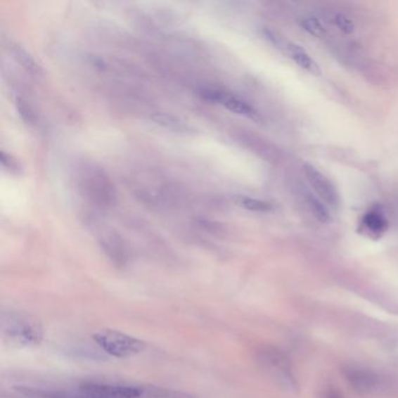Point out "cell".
I'll use <instances>...</instances> for the list:
<instances>
[{
  "instance_id": "cell-1",
  "label": "cell",
  "mask_w": 398,
  "mask_h": 398,
  "mask_svg": "<svg viewBox=\"0 0 398 398\" xmlns=\"http://www.w3.org/2000/svg\"><path fill=\"white\" fill-rule=\"evenodd\" d=\"M21 394L31 398H143L141 385L86 382L72 389H42L24 387Z\"/></svg>"
},
{
  "instance_id": "cell-2",
  "label": "cell",
  "mask_w": 398,
  "mask_h": 398,
  "mask_svg": "<svg viewBox=\"0 0 398 398\" xmlns=\"http://www.w3.org/2000/svg\"><path fill=\"white\" fill-rule=\"evenodd\" d=\"M0 330L4 342L15 348H32L44 340L45 330L37 316L19 311L1 313Z\"/></svg>"
},
{
  "instance_id": "cell-3",
  "label": "cell",
  "mask_w": 398,
  "mask_h": 398,
  "mask_svg": "<svg viewBox=\"0 0 398 398\" xmlns=\"http://www.w3.org/2000/svg\"><path fill=\"white\" fill-rule=\"evenodd\" d=\"M94 342L102 352L116 359H127L143 353L146 343L120 330L103 328L93 334Z\"/></svg>"
},
{
  "instance_id": "cell-4",
  "label": "cell",
  "mask_w": 398,
  "mask_h": 398,
  "mask_svg": "<svg viewBox=\"0 0 398 398\" xmlns=\"http://www.w3.org/2000/svg\"><path fill=\"white\" fill-rule=\"evenodd\" d=\"M257 361L267 374L282 388L295 390V378L288 357L275 347L265 346L257 352Z\"/></svg>"
},
{
  "instance_id": "cell-5",
  "label": "cell",
  "mask_w": 398,
  "mask_h": 398,
  "mask_svg": "<svg viewBox=\"0 0 398 398\" xmlns=\"http://www.w3.org/2000/svg\"><path fill=\"white\" fill-rule=\"evenodd\" d=\"M114 186L103 172L97 169H86L81 176V188L93 203L107 205L114 196Z\"/></svg>"
},
{
  "instance_id": "cell-6",
  "label": "cell",
  "mask_w": 398,
  "mask_h": 398,
  "mask_svg": "<svg viewBox=\"0 0 398 398\" xmlns=\"http://www.w3.org/2000/svg\"><path fill=\"white\" fill-rule=\"evenodd\" d=\"M302 172L320 200L328 206L338 208L340 205V195L330 179L311 164H304Z\"/></svg>"
},
{
  "instance_id": "cell-7",
  "label": "cell",
  "mask_w": 398,
  "mask_h": 398,
  "mask_svg": "<svg viewBox=\"0 0 398 398\" xmlns=\"http://www.w3.org/2000/svg\"><path fill=\"white\" fill-rule=\"evenodd\" d=\"M201 95L206 100L220 103L221 105L227 108L228 110L231 111V113L242 115V116L248 117L250 120H261V117L258 115L257 111L255 110L250 104L242 100L240 97L236 96V95L224 93V91H221V90H205Z\"/></svg>"
},
{
  "instance_id": "cell-8",
  "label": "cell",
  "mask_w": 398,
  "mask_h": 398,
  "mask_svg": "<svg viewBox=\"0 0 398 398\" xmlns=\"http://www.w3.org/2000/svg\"><path fill=\"white\" fill-rule=\"evenodd\" d=\"M345 376L353 389L359 392H371L376 389L378 385V378L371 371L362 368H347Z\"/></svg>"
},
{
  "instance_id": "cell-9",
  "label": "cell",
  "mask_w": 398,
  "mask_h": 398,
  "mask_svg": "<svg viewBox=\"0 0 398 398\" xmlns=\"http://www.w3.org/2000/svg\"><path fill=\"white\" fill-rule=\"evenodd\" d=\"M282 52L292 58L300 68L305 69L306 72H311L313 75H320L319 65H316V62L311 58L305 49H302V46L286 40L283 46Z\"/></svg>"
},
{
  "instance_id": "cell-10",
  "label": "cell",
  "mask_w": 398,
  "mask_h": 398,
  "mask_svg": "<svg viewBox=\"0 0 398 398\" xmlns=\"http://www.w3.org/2000/svg\"><path fill=\"white\" fill-rule=\"evenodd\" d=\"M361 224L366 231L376 236L385 233L389 227L388 219L385 217V212L380 207L368 210L362 217Z\"/></svg>"
},
{
  "instance_id": "cell-11",
  "label": "cell",
  "mask_w": 398,
  "mask_h": 398,
  "mask_svg": "<svg viewBox=\"0 0 398 398\" xmlns=\"http://www.w3.org/2000/svg\"><path fill=\"white\" fill-rule=\"evenodd\" d=\"M101 245L103 248L105 254L114 259L116 263H124L125 262V250H124L123 243L120 237L115 233H108L104 235L101 240Z\"/></svg>"
},
{
  "instance_id": "cell-12",
  "label": "cell",
  "mask_w": 398,
  "mask_h": 398,
  "mask_svg": "<svg viewBox=\"0 0 398 398\" xmlns=\"http://www.w3.org/2000/svg\"><path fill=\"white\" fill-rule=\"evenodd\" d=\"M12 54H13L14 58L17 60L18 63L31 75H39L40 74V67H39L38 63L35 62L34 58H32L31 54L26 49H23L21 46H12Z\"/></svg>"
},
{
  "instance_id": "cell-13",
  "label": "cell",
  "mask_w": 398,
  "mask_h": 398,
  "mask_svg": "<svg viewBox=\"0 0 398 398\" xmlns=\"http://www.w3.org/2000/svg\"><path fill=\"white\" fill-rule=\"evenodd\" d=\"M143 389H144L143 398H200L198 396L186 394V392H176L173 389L153 387V385L143 387Z\"/></svg>"
},
{
  "instance_id": "cell-14",
  "label": "cell",
  "mask_w": 398,
  "mask_h": 398,
  "mask_svg": "<svg viewBox=\"0 0 398 398\" xmlns=\"http://www.w3.org/2000/svg\"><path fill=\"white\" fill-rule=\"evenodd\" d=\"M235 203L244 210L256 212V213H268L272 210L271 203L263 201V200L249 198V196H236Z\"/></svg>"
},
{
  "instance_id": "cell-15",
  "label": "cell",
  "mask_w": 398,
  "mask_h": 398,
  "mask_svg": "<svg viewBox=\"0 0 398 398\" xmlns=\"http://www.w3.org/2000/svg\"><path fill=\"white\" fill-rule=\"evenodd\" d=\"M306 205L309 207V212L312 213L313 217H316V220L321 224H327L330 220V212L321 200L313 196L312 194H307L306 195Z\"/></svg>"
},
{
  "instance_id": "cell-16",
  "label": "cell",
  "mask_w": 398,
  "mask_h": 398,
  "mask_svg": "<svg viewBox=\"0 0 398 398\" xmlns=\"http://www.w3.org/2000/svg\"><path fill=\"white\" fill-rule=\"evenodd\" d=\"M300 26H302V30H305L309 35H312L314 38L323 39L326 37V28L321 24V21L316 18H302L300 20Z\"/></svg>"
},
{
  "instance_id": "cell-17",
  "label": "cell",
  "mask_w": 398,
  "mask_h": 398,
  "mask_svg": "<svg viewBox=\"0 0 398 398\" xmlns=\"http://www.w3.org/2000/svg\"><path fill=\"white\" fill-rule=\"evenodd\" d=\"M152 120L155 123L162 125V127H166V129H169L172 131H185L186 125L185 124L180 122V120H176L175 117L172 116V115L167 114H160V113H155V114L152 115Z\"/></svg>"
},
{
  "instance_id": "cell-18",
  "label": "cell",
  "mask_w": 398,
  "mask_h": 398,
  "mask_svg": "<svg viewBox=\"0 0 398 398\" xmlns=\"http://www.w3.org/2000/svg\"><path fill=\"white\" fill-rule=\"evenodd\" d=\"M15 107H17L18 114L20 115L21 120H24L25 123L34 124L37 120L34 110L33 108L28 104L27 101L23 98V97H15Z\"/></svg>"
},
{
  "instance_id": "cell-19",
  "label": "cell",
  "mask_w": 398,
  "mask_h": 398,
  "mask_svg": "<svg viewBox=\"0 0 398 398\" xmlns=\"http://www.w3.org/2000/svg\"><path fill=\"white\" fill-rule=\"evenodd\" d=\"M334 24L345 34H352L355 30V25L349 17H347L346 14L337 13L334 15Z\"/></svg>"
}]
</instances>
